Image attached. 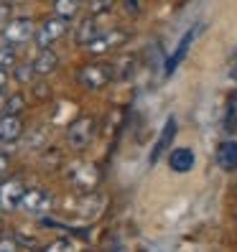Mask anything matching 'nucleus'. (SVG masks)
Returning <instances> with one entry per match:
<instances>
[{
    "mask_svg": "<svg viewBox=\"0 0 237 252\" xmlns=\"http://www.w3.org/2000/svg\"><path fill=\"white\" fill-rule=\"evenodd\" d=\"M112 77H115V71H112L110 64H87L77 74L79 84L84 87V90H92V92L102 90V87H107Z\"/></svg>",
    "mask_w": 237,
    "mask_h": 252,
    "instance_id": "nucleus-1",
    "label": "nucleus"
},
{
    "mask_svg": "<svg viewBox=\"0 0 237 252\" xmlns=\"http://www.w3.org/2000/svg\"><path fill=\"white\" fill-rule=\"evenodd\" d=\"M51 194L46 189H26V194H23V201H21V209L28 214V217H43V214H49L51 212Z\"/></svg>",
    "mask_w": 237,
    "mask_h": 252,
    "instance_id": "nucleus-2",
    "label": "nucleus"
},
{
    "mask_svg": "<svg viewBox=\"0 0 237 252\" xmlns=\"http://www.w3.org/2000/svg\"><path fill=\"white\" fill-rule=\"evenodd\" d=\"M92 138H95V120L87 117V115L77 117V120L69 125V130H67V140H69L71 148H87Z\"/></svg>",
    "mask_w": 237,
    "mask_h": 252,
    "instance_id": "nucleus-3",
    "label": "nucleus"
},
{
    "mask_svg": "<svg viewBox=\"0 0 237 252\" xmlns=\"http://www.w3.org/2000/svg\"><path fill=\"white\" fill-rule=\"evenodd\" d=\"M67 33V21L64 18H59V16H54V18H46L41 26H38V31H36V43L41 49H49L51 43L56 41V38H62Z\"/></svg>",
    "mask_w": 237,
    "mask_h": 252,
    "instance_id": "nucleus-4",
    "label": "nucleus"
},
{
    "mask_svg": "<svg viewBox=\"0 0 237 252\" xmlns=\"http://www.w3.org/2000/svg\"><path fill=\"white\" fill-rule=\"evenodd\" d=\"M5 41L13 43V46H21V43H28L36 31H34V21L31 18H13L8 26H5V31H3Z\"/></svg>",
    "mask_w": 237,
    "mask_h": 252,
    "instance_id": "nucleus-5",
    "label": "nucleus"
},
{
    "mask_svg": "<svg viewBox=\"0 0 237 252\" xmlns=\"http://www.w3.org/2000/svg\"><path fill=\"white\" fill-rule=\"evenodd\" d=\"M23 194H26L23 181H21V179H8L5 184H0V206H3L5 212L21 209Z\"/></svg>",
    "mask_w": 237,
    "mask_h": 252,
    "instance_id": "nucleus-6",
    "label": "nucleus"
},
{
    "mask_svg": "<svg viewBox=\"0 0 237 252\" xmlns=\"http://www.w3.org/2000/svg\"><path fill=\"white\" fill-rule=\"evenodd\" d=\"M125 41H128V33L120 31V28H115V31H110V33H100L92 43H87L84 49L90 54H105V51L120 46V43H125Z\"/></svg>",
    "mask_w": 237,
    "mask_h": 252,
    "instance_id": "nucleus-7",
    "label": "nucleus"
},
{
    "mask_svg": "<svg viewBox=\"0 0 237 252\" xmlns=\"http://www.w3.org/2000/svg\"><path fill=\"white\" fill-rule=\"evenodd\" d=\"M23 135V120L21 115H3L0 117V143H16Z\"/></svg>",
    "mask_w": 237,
    "mask_h": 252,
    "instance_id": "nucleus-8",
    "label": "nucleus"
},
{
    "mask_svg": "<svg viewBox=\"0 0 237 252\" xmlns=\"http://www.w3.org/2000/svg\"><path fill=\"white\" fill-rule=\"evenodd\" d=\"M194 163H197V156L191 148H173L169 156V166L173 173H189L194 168Z\"/></svg>",
    "mask_w": 237,
    "mask_h": 252,
    "instance_id": "nucleus-9",
    "label": "nucleus"
},
{
    "mask_svg": "<svg viewBox=\"0 0 237 252\" xmlns=\"http://www.w3.org/2000/svg\"><path fill=\"white\" fill-rule=\"evenodd\" d=\"M173 138H176V117H169L164 130H161V135H158V140H156V145H153V151H151V163H156L161 156L169 151Z\"/></svg>",
    "mask_w": 237,
    "mask_h": 252,
    "instance_id": "nucleus-10",
    "label": "nucleus"
},
{
    "mask_svg": "<svg viewBox=\"0 0 237 252\" xmlns=\"http://www.w3.org/2000/svg\"><path fill=\"white\" fill-rule=\"evenodd\" d=\"M217 166L222 171H237V140H225L217 145Z\"/></svg>",
    "mask_w": 237,
    "mask_h": 252,
    "instance_id": "nucleus-11",
    "label": "nucleus"
},
{
    "mask_svg": "<svg viewBox=\"0 0 237 252\" xmlns=\"http://www.w3.org/2000/svg\"><path fill=\"white\" fill-rule=\"evenodd\" d=\"M197 36H199V28H189V31L184 33V38L179 41V49L173 51V56L169 59V64H166V71H169V74H171L176 66H179L181 62H184V56L189 54V49H191V43H194V38H197Z\"/></svg>",
    "mask_w": 237,
    "mask_h": 252,
    "instance_id": "nucleus-12",
    "label": "nucleus"
},
{
    "mask_svg": "<svg viewBox=\"0 0 237 252\" xmlns=\"http://www.w3.org/2000/svg\"><path fill=\"white\" fill-rule=\"evenodd\" d=\"M56 66H59V56H56L51 49H41V51H38V56L34 59V71H36V74H41V77L51 74Z\"/></svg>",
    "mask_w": 237,
    "mask_h": 252,
    "instance_id": "nucleus-13",
    "label": "nucleus"
},
{
    "mask_svg": "<svg viewBox=\"0 0 237 252\" xmlns=\"http://www.w3.org/2000/svg\"><path fill=\"white\" fill-rule=\"evenodd\" d=\"M97 36H100V31H97V21H95V18H84V21L77 26V43H82V46L92 43Z\"/></svg>",
    "mask_w": 237,
    "mask_h": 252,
    "instance_id": "nucleus-14",
    "label": "nucleus"
},
{
    "mask_svg": "<svg viewBox=\"0 0 237 252\" xmlns=\"http://www.w3.org/2000/svg\"><path fill=\"white\" fill-rule=\"evenodd\" d=\"M79 8H82L79 0H54V13L64 21H71L79 13Z\"/></svg>",
    "mask_w": 237,
    "mask_h": 252,
    "instance_id": "nucleus-15",
    "label": "nucleus"
},
{
    "mask_svg": "<svg viewBox=\"0 0 237 252\" xmlns=\"http://www.w3.org/2000/svg\"><path fill=\"white\" fill-rule=\"evenodd\" d=\"M225 130H237V90L227 97V110H225Z\"/></svg>",
    "mask_w": 237,
    "mask_h": 252,
    "instance_id": "nucleus-16",
    "label": "nucleus"
},
{
    "mask_svg": "<svg viewBox=\"0 0 237 252\" xmlns=\"http://www.w3.org/2000/svg\"><path fill=\"white\" fill-rule=\"evenodd\" d=\"M26 110V97L18 92V94H10L8 102H5V115H21Z\"/></svg>",
    "mask_w": 237,
    "mask_h": 252,
    "instance_id": "nucleus-17",
    "label": "nucleus"
},
{
    "mask_svg": "<svg viewBox=\"0 0 237 252\" xmlns=\"http://www.w3.org/2000/svg\"><path fill=\"white\" fill-rule=\"evenodd\" d=\"M0 69L8 71V69H16V51L10 46H0Z\"/></svg>",
    "mask_w": 237,
    "mask_h": 252,
    "instance_id": "nucleus-18",
    "label": "nucleus"
},
{
    "mask_svg": "<svg viewBox=\"0 0 237 252\" xmlns=\"http://www.w3.org/2000/svg\"><path fill=\"white\" fill-rule=\"evenodd\" d=\"M43 252H77V245L69 242V240H56V242H51Z\"/></svg>",
    "mask_w": 237,
    "mask_h": 252,
    "instance_id": "nucleus-19",
    "label": "nucleus"
},
{
    "mask_svg": "<svg viewBox=\"0 0 237 252\" xmlns=\"http://www.w3.org/2000/svg\"><path fill=\"white\" fill-rule=\"evenodd\" d=\"M34 64H21V66H16V79L21 82V84H26V82H31L34 79Z\"/></svg>",
    "mask_w": 237,
    "mask_h": 252,
    "instance_id": "nucleus-20",
    "label": "nucleus"
},
{
    "mask_svg": "<svg viewBox=\"0 0 237 252\" xmlns=\"http://www.w3.org/2000/svg\"><path fill=\"white\" fill-rule=\"evenodd\" d=\"M112 5V0H92V16H100V13H107Z\"/></svg>",
    "mask_w": 237,
    "mask_h": 252,
    "instance_id": "nucleus-21",
    "label": "nucleus"
},
{
    "mask_svg": "<svg viewBox=\"0 0 237 252\" xmlns=\"http://www.w3.org/2000/svg\"><path fill=\"white\" fill-rule=\"evenodd\" d=\"M13 18H10V5H5V3H0V28L5 31V26L10 23Z\"/></svg>",
    "mask_w": 237,
    "mask_h": 252,
    "instance_id": "nucleus-22",
    "label": "nucleus"
},
{
    "mask_svg": "<svg viewBox=\"0 0 237 252\" xmlns=\"http://www.w3.org/2000/svg\"><path fill=\"white\" fill-rule=\"evenodd\" d=\"M0 252H18L16 240H0Z\"/></svg>",
    "mask_w": 237,
    "mask_h": 252,
    "instance_id": "nucleus-23",
    "label": "nucleus"
},
{
    "mask_svg": "<svg viewBox=\"0 0 237 252\" xmlns=\"http://www.w3.org/2000/svg\"><path fill=\"white\" fill-rule=\"evenodd\" d=\"M8 168H10V160L5 153H0V179H5L8 176Z\"/></svg>",
    "mask_w": 237,
    "mask_h": 252,
    "instance_id": "nucleus-24",
    "label": "nucleus"
},
{
    "mask_svg": "<svg viewBox=\"0 0 237 252\" xmlns=\"http://www.w3.org/2000/svg\"><path fill=\"white\" fill-rule=\"evenodd\" d=\"M5 84H8V71H3V69H0V94H3Z\"/></svg>",
    "mask_w": 237,
    "mask_h": 252,
    "instance_id": "nucleus-25",
    "label": "nucleus"
},
{
    "mask_svg": "<svg viewBox=\"0 0 237 252\" xmlns=\"http://www.w3.org/2000/svg\"><path fill=\"white\" fill-rule=\"evenodd\" d=\"M5 102H8V97L0 94V112H5Z\"/></svg>",
    "mask_w": 237,
    "mask_h": 252,
    "instance_id": "nucleus-26",
    "label": "nucleus"
},
{
    "mask_svg": "<svg viewBox=\"0 0 237 252\" xmlns=\"http://www.w3.org/2000/svg\"><path fill=\"white\" fill-rule=\"evenodd\" d=\"M0 3H5V5H18L21 0H0Z\"/></svg>",
    "mask_w": 237,
    "mask_h": 252,
    "instance_id": "nucleus-27",
    "label": "nucleus"
},
{
    "mask_svg": "<svg viewBox=\"0 0 237 252\" xmlns=\"http://www.w3.org/2000/svg\"><path fill=\"white\" fill-rule=\"evenodd\" d=\"M230 77H232V79H235V82H237V64H235V69H232V71H230Z\"/></svg>",
    "mask_w": 237,
    "mask_h": 252,
    "instance_id": "nucleus-28",
    "label": "nucleus"
},
{
    "mask_svg": "<svg viewBox=\"0 0 237 252\" xmlns=\"http://www.w3.org/2000/svg\"><path fill=\"white\" fill-rule=\"evenodd\" d=\"M3 229H5V224H3V219H0V240H3Z\"/></svg>",
    "mask_w": 237,
    "mask_h": 252,
    "instance_id": "nucleus-29",
    "label": "nucleus"
}]
</instances>
